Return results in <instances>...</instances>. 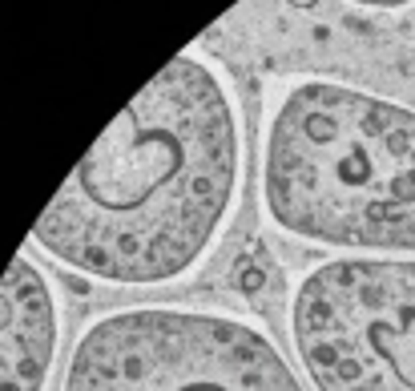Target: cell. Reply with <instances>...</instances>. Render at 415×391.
I'll return each instance as SVG.
<instances>
[{
  "label": "cell",
  "mask_w": 415,
  "mask_h": 391,
  "mask_svg": "<svg viewBox=\"0 0 415 391\" xmlns=\"http://www.w3.org/2000/svg\"><path fill=\"white\" fill-rule=\"evenodd\" d=\"M242 178L238 105L202 53H182L101 133L32 242L109 287L190 275L234 210Z\"/></svg>",
  "instance_id": "6da1fadb"
},
{
  "label": "cell",
  "mask_w": 415,
  "mask_h": 391,
  "mask_svg": "<svg viewBox=\"0 0 415 391\" xmlns=\"http://www.w3.org/2000/svg\"><path fill=\"white\" fill-rule=\"evenodd\" d=\"M315 391H415V259H335L290 303Z\"/></svg>",
  "instance_id": "277c9868"
},
{
  "label": "cell",
  "mask_w": 415,
  "mask_h": 391,
  "mask_svg": "<svg viewBox=\"0 0 415 391\" xmlns=\"http://www.w3.org/2000/svg\"><path fill=\"white\" fill-rule=\"evenodd\" d=\"M57 299L45 270L16 254L4 275L0 315V391H45L57 359Z\"/></svg>",
  "instance_id": "5b68a950"
},
{
  "label": "cell",
  "mask_w": 415,
  "mask_h": 391,
  "mask_svg": "<svg viewBox=\"0 0 415 391\" xmlns=\"http://www.w3.org/2000/svg\"><path fill=\"white\" fill-rule=\"evenodd\" d=\"M61 391H306L262 327L226 310L129 307L85 327Z\"/></svg>",
  "instance_id": "3957f363"
},
{
  "label": "cell",
  "mask_w": 415,
  "mask_h": 391,
  "mask_svg": "<svg viewBox=\"0 0 415 391\" xmlns=\"http://www.w3.org/2000/svg\"><path fill=\"white\" fill-rule=\"evenodd\" d=\"M262 198L303 242L415 259V109L335 81L294 85L266 130Z\"/></svg>",
  "instance_id": "7a4b0ae2"
}]
</instances>
